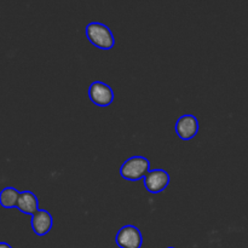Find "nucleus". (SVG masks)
Here are the masks:
<instances>
[{"label":"nucleus","mask_w":248,"mask_h":248,"mask_svg":"<svg viewBox=\"0 0 248 248\" xmlns=\"http://www.w3.org/2000/svg\"><path fill=\"white\" fill-rule=\"evenodd\" d=\"M86 36L92 45L101 50H110L113 48L114 35L108 26L99 22H91L86 26Z\"/></svg>","instance_id":"obj_1"},{"label":"nucleus","mask_w":248,"mask_h":248,"mask_svg":"<svg viewBox=\"0 0 248 248\" xmlns=\"http://www.w3.org/2000/svg\"><path fill=\"white\" fill-rule=\"evenodd\" d=\"M150 171V162L144 156H132L126 160L120 169V174L127 181L135 182L144 178Z\"/></svg>","instance_id":"obj_2"},{"label":"nucleus","mask_w":248,"mask_h":248,"mask_svg":"<svg viewBox=\"0 0 248 248\" xmlns=\"http://www.w3.org/2000/svg\"><path fill=\"white\" fill-rule=\"evenodd\" d=\"M89 97L96 106L108 107L114 101V92L108 84L93 81L89 87Z\"/></svg>","instance_id":"obj_3"},{"label":"nucleus","mask_w":248,"mask_h":248,"mask_svg":"<svg viewBox=\"0 0 248 248\" xmlns=\"http://www.w3.org/2000/svg\"><path fill=\"white\" fill-rule=\"evenodd\" d=\"M143 236L135 225H125L116 234V245L120 248H140Z\"/></svg>","instance_id":"obj_4"},{"label":"nucleus","mask_w":248,"mask_h":248,"mask_svg":"<svg viewBox=\"0 0 248 248\" xmlns=\"http://www.w3.org/2000/svg\"><path fill=\"white\" fill-rule=\"evenodd\" d=\"M170 184L169 172L162 169L152 170L144 177V186L149 193L157 194L164 191Z\"/></svg>","instance_id":"obj_5"},{"label":"nucleus","mask_w":248,"mask_h":248,"mask_svg":"<svg viewBox=\"0 0 248 248\" xmlns=\"http://www.w3.org/2000/svg\"><path fill=\"white\" fill-rule=\"evenodd\" d=\"M199 131V121L196 116L191 114L181 116L176 123V132L183 140H193Z\"/></svg>","instance_id":"obj_6"},{"label":"nucleus","mask_w":248,"mask_h":248,"mask_svg":"<svg viewBox=\"0 0 248 248\" xmlns=\"http://www.w3.org/2000/svg\"><path fill=\"white\" fill-rule=\"evenodd\" d=\"M53 224L52 216L45 210H39L31 216V229L38 236H44L51 230Z\"/></svg>","instance_id":"obj_7"},{"label":"nucleus","mask_w":248,"mask_h":248,"mask_svg":"<svg viewBox=\"0 0 248 248\" xmlns=\"http://www.w3.org/2000/svg\"><path fill=\"white\" fill-rule=\"evenodd\" d=\"M22 213L24 215L33 216L36 211H39V200L35 196V194H33L29 190H24L19 194L18 202H17V207Z\"/></svg>","instance_id":"obj_8"},{"label":"nucleus","mask_w":248,"mask_h":248,"mask_svg":"<svg viewBox=\"0 0 248 248\" xmlns=\"http://www.w3.org/2000/svg\"><path fill=\"white\" fill-rule=\"evenodd\" d=\"M19 191L16 188L7 186L0 191V206L4 208H14L17 207L18 202Z\"/></svg>","instance_id":"obj_9"},{"label":"nucleus","mask_w":248,"mask_h":248,"mask_svg":"<svg viewBox=\"0 0 248 248\" xmlns=\"http://www.w3.org/2000/svg\"><path fill=\"white\" fill-rule=\"evenodd\" d=\"M0 248H12L9 244L6 242H0Z\"/></svg>","instance_id":"obj_10"},{"label":"nucleus","mask_w":248,"mask_h":248,"mask_svg":"<svg viewBox=\"0 0 248 248\" xmlns=\"http://www.w3.org/2000/svg\"><path fill=\"white\" fill-rule=\"evenodd\" d=\"M167 248H174V247H167Z\"/></svg>","instance_id":"obj_11"}]
</instances>
